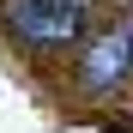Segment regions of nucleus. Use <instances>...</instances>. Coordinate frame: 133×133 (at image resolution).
Returning a JSON list of instances; mask_svg holds the SVG:
<instances>
[{
  "label": "nucleus",
  "instance_id": "obj_1",
  "mask_svg": "<svg viewBox=\"0 0 133 133\" xmlns=\"http://www.w3.org/2000/svg\"><path fill=\"white\" fill-rule=\"evenodd\" d=\"M6 24L30 42V49H66L85 30L79 0H6Z\"/></svg>",
  "mask_w": 133,
  "mask_h": 133
},
{
  "label": "nucleus",
  "instance_id": "obj_2",
  "mask_svg": "<svg viewBox=\"0 0 133 133\" xmlns=\"http://www.w3.org/2000/svg\"><path fill=\"white\" fill-rule=\"evenodd\" d=\"M127 66V36H103V49L85 61V73H91V85H103L109 73H121Z\"/></svg>",
  "mask_w": 133,
  "mask_h": 133
}]
</instances>
